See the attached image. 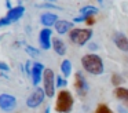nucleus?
I'll return each mask as SVG.
<instances>
[{
    "instance_id": "12",
    "label": "nucleus",
    "mask_w": 128,
    "mask_h": 113,
    "mask_svg": "<svg viewBox=\"0 0 128 113\" xmlns=\"http://www.w3.org/2000/svg\"><path fill=\"white\" fill-rule=\"evenodd\" d=\"M73 24H74V22H70V21H68V19H58L56 24L54 25V28H55V32L58 33V35H65V33H69L70 30L74 28Z\"/></svg>"
},
{
    "instance_id": "23",
    "label": "nucleus",
    "mask_w": 128,
    "mask_h": 113,
    "mask_svg": "<svg viewBox=\"0 0 128 113\" xmlns=\"http://www.w3.org/2000/svg\"><path fill=\"white\" fill-rule=\"evenodd\" d=\"M8 25H11V21H10L8 18H7L6 15L3 17V18H0V28H4V26H8Z\"/></svg>"
},
{
    "instance_id": "28",
    "label": "nucleus",
    "mask_w": 128,
    "mask_h": 113,
    "mask_svg": "<svg viewBox=\"0 0 128 113\" xmlns=\"http://www.w3.org/2000/svg\"><path fill=\"white\" fill-rule=\"evenodd\" d=\"M6 7H7V10H10V8L12 7V6H11V0H6Z\"/></svg>"
},
{
    "instance_id": "8",
    "label": "nucleus",
    "mask_w": 128,
    "mask_h": 113,
    "mask_svg": "<svg viewBox=\"0 0 128 113\" xmlns=\"http://www.w3.org/2000/svg\"><path fill=\"white\" fill-rule=\"evenodd\" d=\"M74 87H76V91H77L78 95H86L90 90L88 83H87L86 77L83 76L81 72H77L74 76Z\"/></svg>"
},
{
    "instance_id": "13",
    "label": "nucleus",
    "mask_w": 128,
    "mask_h": 113,
    "mask_svg": "<svg viewBox=\"0 0 128 113\" xmlns=\"http://www.w3.org/2000/svg\"><path fill=\"white\" fill-rule=\"evenodd\" d=\"M58 15L55 13H44L40 15V24L43 25L44 28H51L56 24L58 21Z\"/></svg>"
},
{
    "instance_id": "22",
    "label": "nucleus",
    "mask_w": 128,
    "mask_h": 113,
    "mask_svg": "<svg viewBox=\"0 0 128 113\" xmlns=\"http://www.w3.org/2000/svg\"><path fill=\"white\" fill-rule=\"evenodd\" d=\"M122 79L118 76V74H113V77H112V83H113L116 87H120V84H121Z\"/></svg>"
},
{
    "instance_id": "10",
    "label": "nucleus",
    "mask_w": 128,
    "mask_h": 113,
    "mask_svg": "<svg viewBox=\"0 0 128 113\" xmlns=\"http://www.w3.org/2000/svg\"><path fill=\"white\" fill-rule=\"evenodd\" d=\"M24 14H25V7H24L22 4H17L15 7H11L7 11L6 17L11 21V24H14V22L20 21V19L22 18Z\"/></svg>"
},
{
    "instance_id": "17",
    "label": "nucleus",
    "mask_w": 128,
    "mask_h": 113,
    "mask_svg": "<svg viewBox=\"0 0 128 113\" xmlns=\"http://www.w3.org/2000/svg\"><path fill=\"white\" fill-rule=\"evenodd\" d=\"M61 72L64 74V77H69L72 73V62L69 59H64L61 62Z\"/></svg>"
},
{
    "instance_id": "15",
    "label": "nucleus",
    "mask_w": 128,
    "mask_h": 113,
    "mask_svg": "<svg viewBox=\"0 0 128 113\" xmlns=\"http://www.w3.org/2000/svg\"><path fill=\"white\" fill-rule=\"evenodd\" d=\"M98 14V8L95 7V6H84V7H81L80 8V15H83V17H86V19H87V17H91V15H96Z\"/></svg>"
},
{
    "instance_id": "24",
    "label": "nucleus",
    "mask_w": 128,
    "mask_h": 113,
    "mask_svg": "<svg viewBox=\"0 0 128 113\" xmlns=\"http://www.w3.org/2000/svg\"><path fill=\"white\" fill-rule=\"evenodd\" d=\"M0 70H2V72H8V70H10V66L7 65L6 62L0 61Z\"/></svg>"
},
{
    "instance_id": "29",
    "label": "nucleus",
    "mask_w": 128,
    "mask_h": 113,
    "mask_svg": "<svg viewBox=\"0 0 128 113\" xmlns=\"http://www.w3.org/2000/svg\"><path fill=\"white\" fill-rule=\"evenodd\" d=\"M44 2H48V3H55L56 0H44Z\"/></svg>"
},
{
    "instance_id": "25",
    "label": "nucleus",
    "mask_w": 128,
    "mask_h": 113,
    "mask_svg": "<svg viewBox=\"0 0 128 113\" xmlns=\"http://www.w3.org/2000/svg\"><path fill=\"white\" fill-rule=\"evenodd\" d=\"M73 22H74V24H80V22H86V17H83V15H78V17H76V18H73Z\"/></svg>"
},
{
    "instance_id": "2",
    "label": "nucleus",
    "mask_w": 128,
    "mask_h": 113,
    "mask_svg": "<svg viewBox=\"0 0 128 113\" xmlns=\"http://www.w3.org/2000/svg\"><path fill=\"white\" fill-rule=\"evenodd\" d=\"M92 37V30L90 28H73L69 32V39L72 43L77 46H84L87 44Z\"/></svg>"
},
{
    "instance_id": "7",
    "label": "nucleus",
    "mask_w": 128,
    "mask_h": 113,
    "mask_svg": "<svg viewBox=\"0 0 128 113\" xmlns=\"http://www.w3.org/2000/svg\"><path fill=\"white\" fill-rule=\"evenodd\" d=\"M17 106V98L11 94H0V109L3 112H12Z\"/></svg>"
},
{
    "instance_id": "5",
    "label": "nucleus",
    "mask_w": 128,
    "mask_h": 113,
    "mask_svg": "<svg viewBox=\"0 0 128 113\" xmlns=\"http://www.w3.org/2000/svg\"><path fill=\"white\" fill-rule=\"evenodd\" d=\"M46 96L47 95H46V92H44V88L37 87L36 90L28 96V99H26V106L30 107V109H36L37 106H40V105L44 102Z\"/></svg>"
},
{
    "instance_id": "3",
    "label": "nucleus",
    "mask_w": 128,
    "mask_h": 113,
    "mask_svg": "<svg viewBox=\"0 0 128 113\" xmlns=\"http://www.w3.org/2000/svg\"><path fill=\"white\" fill-rule=\"evenodd\" d=\"M56 112L59 113H69L73 107V96L69 91L61 90L56 96Z\"/></svg>"
},
{
    "instance_id": "4",
    "label": "nucleus",
    "mask_w": 128,
    "mask_h": 113,
    "mask_svg": "<svg viewBox=\"0 0 128 113\" xmlns=\"http://www.w3.org/2000/svg\"><path fill=\"white\" fill-rule=\"evenodd\" d=\"M55 73L52 69L46 68L43 73V88L48 98H52L55 95Z\"/></svg>"
},
{
    "instance_id": "11",
    "label": "nucleus",
    "mask_w": 128,
    "mask_h": 113,
    "mask_svg": "<svg viewBox=\"0 0 128 113\" xmlns=\"http://www.w3.org/2000/svg\"><path fill=\"white\" fill-rule=\"evenodd\" d=\"M113 43L118 50L122 52H128V37L121 32H114L113 35Z\"/></svg>"
},
{
    "instance_id": "26",
    "label": "nucleus",
    "mask_w": 128,
    "mask_h": 113,
    "mask_svg": "<svg viewBox=\"0 0 128 113\" xmlns=\"http://www.w3.org/2000/svg\"><path fill=\"white\" fill-rule=\"evenodd\" d=\"M25 70H26V73L30 76V70H32V63H30V61H28V62L25 63Z\"/></svg>"
},
{
    "instance_id": "9",
    "label": "nucleus",
    "mask_w": 128,
    "mask_h": 113,
    "mask_svg": "<svg viewBox=\"0 0 128 113\" xmlns=\"http://www.w3.org/2000/svg\"><path fill=\"white\" fill-rule=\"evenodd\" d=\"M44 65L40 62H34L32 63V70H30V77H32V83L33 85H39L40 80H43V73H44Z\"/></svg>"
},
{
    "instance_id": "21",
    "label": "nucleus",
    "mask_w": 128,
    "mask_h": 113,
    "mask_svg": "<svg viewBox=\"0 0 128 113\" xmlns=\"http://www.w3.org/2000/svg\"><path fill=\"white\" fill-rule=\"evenodd\" d=\"M37 7H42V8H51V10H62L61 7L55 6L54 3H48V2H46L44 4H37Z\"/></svg>"
},
{
    "instance_id": "6",
    "label": "nucleus",
    "mask_w": 128,
    "mask_h": 113,
    "mask_svg": "<svg viewBox=\"0 0 128 113\" xmlns=\"http://www.w3.org/2000/svg\"><path fill=\"white\" fill-rule=\"evenodd\" d=\"M39 43L43 50H50L52 47V30L51 28H43L39 33Z\"/></svg>"
},
{
    "instance_id": "16",
    "label": "nucleus",
    "mask_w": 128,
    "mask_h": 113,
    "mask_svg": "<svg viewBox=\"0 0 128 113\" xmlns=\"http://www.w3.org/2000/svg\"><path fill=\"white\" fill-rule=\"evenodd\" d=\"M114 95H116V98H118L120 101L125 102V103L128 105V90L124 87H116V90H114Z\"/></svg>"
},
{
    "instance_id": "1",
    "label": "nucleus",
    "mask_w": 128,
    "mask_h": 113,
    "mask_svg": "<svg viewBox=\"0 0 128 113\" xmlns=\"http://www.w3.org/2000/svg\"><path fill=\"white\" fill-rule=\"evenodd\" d=\"M81 65H83L84 70L88 72L90 74H94V76H99L105 70L102 58L96 54H86L81 58Z\"/></svg>"
},
{
    "instance_id": "14",
    "label": "nucleus",
    "mask_w": 128,
    "mask_h": 113,
    "mask_svg": "<svg viewBox=\"0 0 128 113\" xmlns=\"http://www.w3.org/2000/svg\"><path fill=\"white\" fill-rule=\"evenodd\" d=\"M52 50L56 52L58 55H65L68 51V47L65 44V41L59 37H54L52 39Z\"/></svg>"
},
{
    "instance_id": "20",
    "label": "nucleus",
    "mask_w": 128,
    "mask_h": 113,
    "mask_svg": "<svg viewBox=\"0 0 128 113\" xmlns=\"http://www.w3.org/2000/svg\"><path fill=\"white\" fill-rule=\"evenodd\" d=\"M95 113H113V112H112V109L108 106V105L100 103V105H98V107H96V110H95Z\"/></svg>"
},
{
    "instance_id": "19",
    "label": "nucleus",
    "mask_w": 128,
    "mask_h": 113,
    "mask_svg": "<svg viewBox=\"0 0 128 113\" xmlns=\"http://www.w3.org/2000/svg\"><path fill=\"white\" fill-rule=\"evenodd\" d=\"M55 85L59 88H64L68 85V81H66V77H62V76H55Z\"/></svg>"
},
{
    "instance_id": "18",
    "label": "nucleus",
    "mask_w": 128,
    "mask_h": 113,
    "mask_svg": "<svg viewBox=\"0 0 128 113\" xmlns=\"http://www.w3.org/2000/svg\"><path fill=\"white\" fill-rule=\"evenodd\" d=\"M25 51L28 52L30 57H33V58H36V57H39V50L36 48V47H33V46H25Z\"/></svg>"
},
{
    "instance_id": "27",
    "label": "nucleus",
    "mask_w": 128,
    "mask_h": 113,
    "mask_svg": "<svg viewBox=\"0 0 128 113\" xmlns=\"http://www.w3.org/2000/svg\"><path fill=\"white\" fill-rule=\"evenodd\" d=\"M86 22H87V24H88V25H94V24H95V19H94V15H91V17H87Z\"/></svg>"
}]
</instances>
